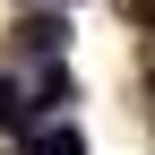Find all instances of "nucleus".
<instances>
[{
  "instance_id": "obj_3",
  "label": "nucleus",
  "mask_w": 155,
  "mask_h": 155,
  "mask_svg": "<svg viewBox=\"0 0 155 155\" xmlns=\"http://www.w3.org/2000/svg\"><path fill=\"white\" fill-rule=\"evenodd\" d=\"M26 121H35V112H26V95H17L9 78H0V129H26Z\"/></svg>"
},
{
  "instance_id": "obj_1",
  "label": "nucleus",
  "mask_w": 155,
  "mask_h": 155,
  "mask_svg": "<svg viewBox=\"0 0 155 155\" xmlns=\"http://www.w3.org/2000/svg\"><path fill=\"white\" fill-rule=\"evenodd\" d=\"M35 104H78V78H69V69H43V86H35ZM35 104H26V112H35Z\"/></svg>"
},
{
  "instance_id": "obj_4",
  "label": "nucleus",
  "mask_w": 155,
  "mask_h": 155,
  "mask_svg": "<svg viewBox=\"0 0 155 155\" xmlns=\"http://www.w3.org/2000/svg\"><path fill=\"white\" fill-rule=\"evenodd\" d=\"M17 35H26V43H35V52H52V43H61V35H69V26H61V17H26V26H17Z\"/></svg>"
},
{
  "instance_id": "obj_5",
  "label": "nucleus",
  "mask_w": 155,
  "mask_h": 155,
  "mask_svg": "<svg viewBox=\"0 0 155 155\" xmlns=\"http://www.w3.org/2000/svg\"><path fill=\"white\" fill-rule=\"evenodd\" d=\"M147 86H155V69H147Z\"/></svg>"
},
{
  "instance_id": "obj_2",
  "label": "nucleus",
  "mask_w": 155,
  "mask_h": 155,
  "mask_svg": "<svg viewBox=\"0 0 155 155\" xmlns=\"http://www.w3.org/2000/svg\"><path fill=\"white\" fill-rule=\"evenodd\" d=\"M26 155H86V138H78V129H43Z\"/></svg>"
}]
</instances>
